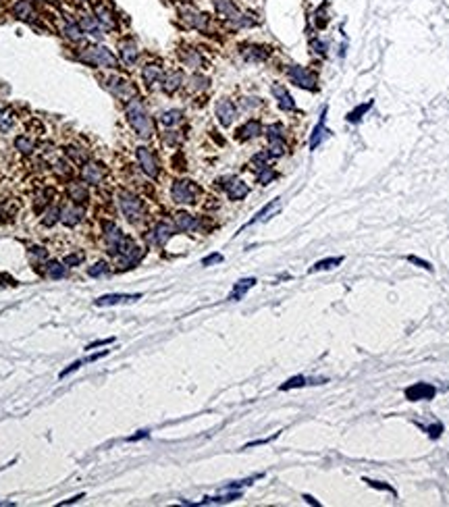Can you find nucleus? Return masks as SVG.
Segmentation results:
<instances>
[{
    "mask_svg": "<svg viewBox=\"0 0 449 507\" xmlns=\"http://www.w3.org/2000/svg\"><path fill=\"white\" fill-rule=\"evenodd\" d=\"M13 13L17 19H23V21H29L33 19V6L29 0H19V2L13 6Z\"/></svg>",
    "mask_w": 449,
    "mask_h": 507,
    "instance_id": "29",
    "label": "nucleus"
},
{
    "mask_svg": "<svg viewBox=\"0 0 449 507\" xmlns=\"http://www.w3.org/2000/svg\"><path fill=\"white\" fill-rule=\"evenodd\" d=\"M268 135V154L270 156H283L285 154V144H283V127L281 125H270L266 129Z\"/></svg>",
    "mask_w": 449,
    "mask_h": 507,
    "instance_id": "8",
    "label": "nucleus"
},
{
    "mask_svg": "<svg viewBox=\"0 0 449 507\" xmlns=\"http://www.w3.org/2000/svg\"><path fill=\"white\" fill-rule=\"evenodd\" d=\"M77 2H88V0H77Z\"/></svg>",
    "mask_w": 449,
    "mask_h": 507,
    "instance_id": "54",
    "label": "nucleus"
},
{
    "mask_svg": "<svg viewBox=\"0 0 449 507\" xmlns=\"http://www.w3.org/2000/svg\"><path fill=\"white\" fill-rule=\"evenodd\" d=\"M146 434H148L146 430H141L139 434H135V437H129V441H137V439H141V437H146Z\"/></svg>",
    "mask_w": 449,
    "mask_h": 507,
    "instance_id": "53",
    "label": "nucleus"
},
{
    "mask_svg": "<svg viewBox=\"0 0 449 507\" xmlns=\"http://www.w3.org/2000/svg\"><path fill=\"white\" fill-rule=\"evenodd\" d=\"M275 177H277V173H275L273 169H268V167H264L262 171H260V175H258V181H260V183H262V185H266L268 181H273V179H275Z\"/></svg>",
    "mask_w": 449,
    "mask_h": 507,
    "instance_id": "44",
    "label": "nucleus"
},
{
    "mask_svg": "<svg viewBox=\"0 0 449 507\" xmlns=\"http://www.w3.org/2000/svg\"><path fill=\"white\" fill-rule=\"evenodd\" d=\"M247 192H250V187H247L243 181H239V179H233V181L227 185V196H229L231 200H241V198L247 196Z\"/></svg>",
    "mask_w": 449,
    "mask_h": 507,
    "instance_id": "28",
    "label": "nucleus"
},
{
    "mask_svg": "<svg viewBox=\"0 0 449 507\" xmlns=\"http://www.w3.org/2000/svg\"><path fill=\"white\" fill-rule=\"evenodd\" d=\"M175 133H177V131H167V135H164V144H169V146L179 144L181 137H179V135H175Z\"/></svg>",
    "mask_w": 449,
    "mask_h": 507,
    "instance_id": "47",
    "label": "nucleus"
},
{
    "mask_svg": "<svg viewBox=\"0 0 449 507\" xmlns=\"http://www.w3.org/2000/svg\"><path fill=\"white\" fill-rule=\"evenodd\" d=\"M366 482H368V485H370V487H374V489H381V491H389V493H391V495H395V491H393L391 487H387V485H381V482H376V480H366Z\"/></svg>",
    "mask_w": 449,
    "mask_h": 507,
    "instance_id": "50",
    "label": "nucleus"
},
{
    "mask_svg": "<svg viewBox=\"0 0 449 507\" xmlns=\"http://www.w3.org/2000/svg\"><path fill=\"white\" fill-rule=\"evenodd\" d=\"M279 206H281V200L277 198V200H273V202H270V204H266L262 210H260L258 214H256V216L250 220V222H247L245 227H252V225H256V222H260V220H266V218H270V214H273V212H277V210H279Z\"/></svg>",
    "mask_w": 449,
    "mask_h": 507,
    "instance_id": "25",
    "label": "nucleus"
},
{
    "mask_svg": "<svg viewBox=\"0 0 449 507\" xmlns=\"http://www.w3.org/2000/svg\"><path fill=\"white\" fill-rule=\"evenodd\" d=\"M104 173H106L104 167H102V164H96V162H86L84 169H81V177H84V181H86V183H92V185L100 183L102 177H104Z\"/></svg>",
    "mask_w": 449,
    "mask_h": 507,
    "instance_id": "13",
    "label": "nucleus"
},
{
    "mask_svg": "<svg viewBox=\"0 0 449 507\" xmlns=\"http://www.w3.org/2000/svg\"><path fill=\"white\" fill-rule=\"evenodd\" d=\"M304 385H306L304 376H293V379H289L285 385H281V391H289V389H293V387H304Z\"/></svg>",
    "mask_w": 449,
    "mask_h": 507,
    "instance_id": "43",
    "label": "nucleus"
},
{
    "mask_svg": "<svg viewBox=\"0 0 449 507\" xmlns=\"http://www.w3.org/2000/svg\"><path fill=\"white\" fill-rule=\"evenodd\" d=\"M181 19L185 21L187 27H194L200 31H204L210 23V17L206 13H200V10H194V8H181Z\"/></svg>",
    "mask_w": 449,
    "mask_h": 507,
    "instance_id": "9",
    "label": "nucleus"
},
{
    "mask_svg": "<svg viewBox=\"0 0 449 507\" xmlns=\"http://www.w3.org/2000/svg\"><path fill=\"white\" fill-rule=\"evenodd\" d=\"M141 77H144V81L148 86H152L162 77V69L158 65H146L144 71H141Z\"/></svg>",
    "mask_w": 449,
    "mask_h": 507,
    "instance_id": "31",
    "label": "nucleus"
},
{
    "mask_svg": "<svg viewBox=\"0 0 449 507\" xmlns=\"http://www.w3.org/2000/svg\"><path fill=\"white\" fill-rule=\"evenodd\" d=\"M254 285H256V279H241L239 283H235V287H233V291H231L229 300H233V302L241 300L245 293H247V289H252Z\"/></svg>",
    "mask_w": 449,
    "mask_h": 507,
    "instance_id": "27",
    "label": "nucleus"
},
{
    "mask_svg": "<svg viewBox=\"0 0 449 507\" xmlns=\"http://www.w3.org/2000/svg\"><path fill=\"white\" fill-rule=\"evenodd\" d=\"M424 430H427V432L431 434V437H433V439H437V437H439V434L443 432V426H441V424H435V426H427V428H424Z\"/></svg>",
    "mask_w": 449,
    "mask_h": 507,
    "instance_id": "49",
    "label": "nucleus"
},
{
    "mask_svg": "<svg viewBox=\"0 0 449 507\" xmlns=\"http://www.w3.org/2000/svg\"><path fill=\"white\" fill-rule=\"evenodd\" d=\"M58 214H61V210H58V208H50L48 212H46V216H44V220H42V222H44L46 227H52L54 222L58 220Z\"/></svg>",
    "mask_w": 449,
    "mask_h": 507,
    "instance_id": "42",
    "label": "nucleus"
},
{
    "mask_svg": "<svg viewBox=\"0 0 449 507\" xmlns=\"http://www.w3.org/2000/svg\"><path fill=\"white\" fill-rule=\"evenodd\" d=\"M370 106H372V102H364V104H360L356 110H351V112L347 114V121H349V123H358V121L362 119V114H364L366 110H368Z\"/></svg>",
    "mask_w": 449,
    "mask_h": 507,
    "instance_id": "39",
    "label": "nucleus"
},
{
    "mask_svg": "<svg viewBox=\"0 0 449 507\" xmlns=\"http://www.w3.org/2000/svg\"><path fill=\"white\" fill-rule=\"evenodd\" d=\"M287 75H289V79L293 81L295 86H300L304 90H316V77H314L312 71H308L306 67L293 65V67L287 69Z\"/></svg>",
    "mask_w": 449,
    "mask_h": 507,
    "instance_id": "6",
    "label": "nucleus"
},
{
    "mask_svg": "<svg viewBox=\"0 0 449 507\" xmlns=\"http://www.w3.org/2000/svg\"><path fill=\"white\" fill-rule=\"evenodd\" d=\"M273 94L277 96V100H279V108L281 110H295V102H293V98H291V94L283 88V86H279V84H275L273 86Z\"/></svg>",
    "mask_w": 449,
    "mask_h": 507,
    "instance_id": "21",
    "label": "nucleus"
},
{
    "mask_svg": "<svg viewBox=\"0 0 449 507\" xmlns=\"http://www.w3.org/2000/svg\"><path fill=\"white\" fill-rule=\"evenodd\" d=\"M13 123H15V119H13V112H10L8 108H0V131H8L10 127H13Z\"/></svg>",
    "mask_w": 449,
    "mask_h": 507,
    "instance_id": "37",
    "label": "nucleus"
},
{
    "mask_svg": "<svg viewBox=\"0 0 449 507\" xmlns=\"http://www.w3.org/2000/svg\"><path fill=\"white\" fill-rule=\"evenodd\" d=\"M67 196L73 200L75 204H84V202H88V190H86V185L84 183H77V181H73V183H69V187H67Z\"/></svg>",
    "mask_w": 449,
    "mask_h": 507,
    "instance_id": "22",
    "label": "nucleus"
},
{
    "mask_svg": "<svg viewBox=\"0 0 449 507\" xmlns=\"http://www.w3.org/2000/svg\"><path fill=\"white\" fill-rule=\"evenodd\" d=\"M65 35L69 40H73V42H81L84 40V29L79 27V23H75V21H67V25H65Z\"/></svg>",
    "mask_w": 449,
    "mask_h": 507,
    "instance_id": "32",
    "label": "nucleus"
},
{
    "mask_svg": "<svg viewBox=\"0 0 449 507\" xmlns=\"http://www.w3.org/2000/svg\"><path fill=\"white\" fill-rule=\"evenodd\" d=\"M181 116H183V112L181 110H177V108H173V110H164L162 114H160V123L162 125H167V127H173V125H177L181 121Z\"/></svg>",
    "mask_w": 449,
    "mask_h": 507,
    "instance_id": "33",
    "label": "nucleus"
},
{
    "mask_svg": "<svg viewBox=\"0 0 449 507\" xmlns=\"http://www.w3.org/2000/svg\"><path fill=\"white\" fill-rule=\"evenodd\" d=\"M106 88H109L116 98H121V100H125V102H131L133 98H137L135 96V88L129 84L127 79H123V77H111V79H106Z\"/></svg>",
    "mask_w": 449,
    "mask_h": 507,
    "instance_id": "5",
    "label": "nucleus"
},
{
    "mask_svg": "<svg viewBox=\"0 0 449 507\" xmlns=\"http://www.w3.org/2000/svg\"><path fill=\"white\" fill-rule=\"evenodd\" d=\"M217 116H219V121H221L223 127H229V125L235 121V116H237L235 104H233L231 100H227V98L219 100V102H217Z\"/></svg>",
    "mask_w": 449,
    "mask_h": 507,
    "instance_id": "12",
    "label": "nucleus"
},
{
    "mask_svg": "<svg viewBox=\"0 0 449 507\" xmlns=\"http://www.w3.org/2000/svg\"><path fill=\"white\" fill-rule=\"evenodd\" d=\"M137 160H139L141 171H144L148 177H152V179H156L158 173H160V167H158L156 156L152 154V150H148V148H144V146L137 148Z\"/></svg>",
    "mask_w": 449,
    "mask_h": 507,
    "instance_id": "7",
    "label": "nucleus"
},
{
    "mask_svg": "<svg viewBox=\"0 0 449 507\" xmlns=\"http://www.w3.org/2000/svg\"><path fill=\"white\" fill-rule=\"evenodd\" d=\"M241 54H243L245 61L258 63V61H264V58L270 54V50L264 48V46H245V48L241 50Z\"/></svg>",
    "mask_w": 449,
    "mask_h": 507,
    "instance_id": "23",
    "label": "nucleus"
},
{
    "mask_svg": "<svg viewBox=\"0 0 449 507\" xmlns=\"http://www.w3.org/2000/svg\"><path fill=\"white\" fill-rule=\"evenodd\" d=\"M325 116H327V108L323 110V114H321V121H318V125L314 127V131H312V137H310V150H316L318 146L323 144V139L331 133L329 129L325 127Z\"/></svg>",
    "mask_w": 449,
    "mask_h": 507,
    "instance_id": "19",
    "label": "nucleus"
},
{
    "mask_svg": "<svg viewBox=\"0 0 449 507\" xmlns=\"http://www.w3.org/2000/svg\"><path fill=\"white\" fill-rule=\"evenodd\" d=\"M192 81H194V86H192L194 90H204V88L208 86V79H206V77H200V75H194Z\"/></svg>",
    "mask_w": 449,
    "mask_h": 507,
    "instance_id": "46",
    "label": "nucleus"
},
{
    "mask_svg": "<svg viewBox=\"0 0 449 507\" xmlns=\"http://www.w3.org/2000/svg\"><path fill=\"white\" fill-rule=\"evenodd\" d=\"M127 121L131 125V129L139 135V137H150L154 133V123H152L150 114L146 112L144 104L139 98H133L127 106Z\"/></svg>",
    "mask_w": 449,
    "mask_h": 507,
    "instance_id": "1",
    "label": "nucleus"
},
{
    "mask_svg": "<svg viewBox=\"0 0 449 507\" xmlns=\"http://www.w3.org/2000/svg\"><path fill=\"white\" fill-rule=\"evenodd\" d=\"M408 260H410L412 264H418V266H422V268H427V270H431V268H433V266H431L429 262H424V260H420V258H416V256H410V258H408Z\"/></svg>",
    "mask_w": 449,
    "mask_h": 507,
    "instance_id": "51",
    "label": "nucleus"
},
{
    "mask_svg": "<svg viewBox=\"0 0 449 507\" xmlns=\"http://www.w3.org/2000/svg\"><path fill=\"white\" fill-rule=\"evenodd\" d=\"M119 206H121V212L125 214V218L129 222H139L141 218H144V202H141L137 196L129 194V192H121Z\"/></svg>",
    "mask_w": 449,
    "mask_h": 507,
    "instance_id": "4",
    "label": "nucleus"
},
{
    "mask_svg": "<svg viewBox=\"0 0 449 507\" xmlns=\"http://www.w3.org/2000/svg\"><path fill=\"white\" fill-rule=\"evenodd\" d=\"M79 61H84L92 67H106V69H116L119 63H116L114 54L109 48H102V46H92L86 52L79 54Z\"/></svg>",
    "mask_w": 449,
    "mask_h": 507,
    "instance_id": "2",
    "label": "nucleus"
},
{
    "mask_svg": "<svg viewBox=\"0 0 449 507\" xmlns=\"http://www.w3.org/2000/svg\"><path fill=\"white\" fill-rule=\"evenodd\" d=\"M15 146H17L19 152H23V154H31L35 144H33V139H29V137H25V135H19V137L15 139Z\"/></svg>",
    "mask_w": 449,
    "mask_h": 507,
    "instance_id": "38",
    "label": "nucleus"
},
{
    "mask_svg": "<svg viewBox=\"0 0 449 507\" xmlns=\"http://www.w3.org/2000/svg\"><path fill=\"white\" fill-rule=\"evenodd\" d=\"M109 273V266H106V262H96V264H92L90 268H88V275L90 277H102V275H106Z\"/></svg>",
    "mask_w": 449,
    "mask_h": 507,
    "instance_id": "40",
    "label": "nucleus"
},
{
    "mask_svg": "<svg viewBox=\"0 0 449 507\" xmlns=\"http://www.w3.org/2000/svg\"><path fill=\"white\" fill-rule=\"evenodd\" d=\"M217 262H223V256L221 254H212V256H206L202 260V266H210V264H217Z\"/></svg>",
    "mask_w": 449,
    "mask_h": 507,
    "instance_id": "48",
    "label": "nucleus"
},
{
    "mask_svg": "<svg viewBox=\"0 0 449 507\" xmlns=\"http://www.w3.org/2000/svg\"><path fill=\"white\" fill-rule=\"evenodd\" d=\"M262 133V125H260V121H247L239 131H237V137L239 139H252V137H256V135H260Z\"/></svg>",
    "mask_w": 449,
    "mask_h": 507,
    "instance_id": "26",
    "label": "nucleus"
},
{
    "mask_svg": "<svg viewBox=\"0 0 449 507\" xmlns=\"http://www.w3.org/2000/svg\"><path fill=\"white\" fill-rule=\"evenodd\" d=\"M435 395H437V389L429 383H416L406 389V397L410 402H422V399L427 402V399H433Z\"/></svg>",
    "mask_w": 449,
    "mask_h": 507,
    "instance_id": "10",
    "label": "nucleus"
},
{
    "mask_svg": "<svg viewBox=\"0 0 449 507\" xmlns=\"http://www.w3.org/2000/svg\"><path fill=\"white\" fill-rule=\"evenodd\" d=\"M175 225H177V229L179 231H196L198 227H200V220L196 218V216H192V214H187V212H177L175 214Z\"/></svg>",
    "mask_w": 449,
    "mask_h": 507,
    "instance_id": "20",
    "label": "nucleus"
},
{
    "mask_svg": "<svg viewBox=\"0 0 449 507\" xmlns=\"http://www.w3.org/2000/svg\"><path fill=\"white\" fill-rule=\"evenodd\" d=\"M79 27L84 29V33H90V35H94V38H102V25H100V21L96 19V17H92V15H84L79 19Z\"/></svg>",
    "mask_w": 449,
    "mask_h": 507,
    "instance_id": "18",
    "label": "nucleus"
},
{
    "mask_svg": "<svg viewBox=\"0 0 449 507\" xmlns=\"http://www.w3.org/2000/svg\"><path fill=\"white\" fill-rule=\"evenodd\" d=\"M171 196L177 204H196L200 196V187L190 179H177L171 187Z\"/></svg>",
    "mask_w": 449,
    "mask_h": 507,
    "instance_id": "3",
    "label": "nucleus"
},
{
    "mask_svg": "<svg viewBox=\"0 0 449 507\" xmlns=\"http://www.w3.org/2000/svg\"><path fill=\"white\" fill-rule=\"evenodd\" d=\"M341 262H343V258H327V260L316 262V264L310 268V273H316V270H329V268H335V266H339Z\"/></svg>",
    "mask_w": 449,
    "mask_h": 507,
    "instance_id": "34",
    "label": "nucleus"
},
{
    "mask_svg": "<svg viewBox=\"0 0 449 507\" xmlns=\"http://www.w3.org/2000/svg\"><path fill=\"white\" fill-rule=\"evenodd\" d=\"M96 19L100 21V25L104 27V29H116V21H114V17H112V13L109 8H104V6H98L96 8Z\"/></svg>",
    "mask_w": 449,
    "mask_h": 507,
    "instance_id": "30",
    "label": "nucleus"
},
{
    "mask_svg": "<svg viewBox=\"0 0 449 507\" xmlns=\"http://www.w3.org/2000/svg\"><path fill=\"white\" fill-rule=\"evenodd\" d=\"M81 218H84V208H79L77 204L63 208L61 214H58V220H61L63 225H67V227H75L77 222H81Z\"/></svg>",
    "mask_w": 449,
    "mask_h": 507,
    "instance_id": "14",
    "label": "nucleus"
},
{
    "mask_svg": "<svg viewBox=\"0 0 449 507\" xmlns=\"http://www.w3.org/2000/svg\"><path fill=\"white\" fill-rule=\"evenodd\" d=\"M123 239H125V235L119 227L112 225V222H104V241H106V247H109L111 254H116Z\"/></svg>",
    "mask_w": 449,
    "mask_h": 507,
    "instance_id": "11",
    "label": "nucleus"
},
{
    "mask_svg": "<svg viewBox=\"0 0 449 507\" xmlns=\"http://www.w3.org/2000/svg\"><path fill=\"white\" fill-rule=\"evenodd\" d=\"M114 339H104V341H96V343H90L88 345V349H96V347H100V345H109V343H112Z\"/></svg>",
    "mask_w": 449,
    "mask_h": 507,
    "instance_id": "52",
    "label": "nucleus"
},
{
    "mask_svg": "<svg viewBox=\"0 0 449 507\" xmlns=\"http://www.w3.org/2000/svg\"><path fill=\"white\" fill-rule=\"evenodd\" d=\"M137 56H139V50L133 40H123L121 42V58L127 67H133L137 63Z\"/></svg>",
    "mask_w": 449,
    "mask_h": 507,
    "instance_id": "17",
    "label": "nucleus"
},
{
    "mask_svg": "<svg viewBox=\"0 0 449 507\" xmlns=\"http://www.w3.org/2000/svg\"><path fill=\"white\" fill-rule=\"evenodd\" d=\"M185 63L190 65V67H200V65H202V56H200L196 50H190V54L185 56Z\"/></svg>",
    "mask_w": 449,
    "mask_h": 507,
    "instance_id": "45",
    "label": "nucleus"
},
{
    "mask_svg": "<svg viewBox=\"0 0 449 507\" xmlns=\"http://www.w3.org/2000/svg\"><path fill=\"white\" fill-rule=\"evenodd\" d=\"M50 2H52V0H50Z\"/></svg>",
    "mask_w": 449,
    "mask_h": 507,
    "instance_id": "55",
    "label": "nucleus"
},
{
    "mask_svg": "<svg viewBox=\"0 0 449 507\" xmlns=\"http://www.w3.org/2000/svg\"><path fill=\"white\" fill-rule=\"evenodd\" d=\"M141 296L139 293H133V296H125V293H109V296H102L96 300V305L104 308V305H116V304H129V302H135Z\"/></svg>",
    "mask_w": 449,
    "mask_h": 507,
    "instance_id": "15",
    "label": "nucleus"
},
{
    "mask_svg": "<svg viewBox=\"0 0 449 507\" xmlns=\"http://www.w3.org/2000/svg\"><path fill=\"white\" fill-rule=\"evenodd\" d=\"M67 156L69 158H73V162L75 164H86L88 162V154L81 148H75V146H69L67 148Z\"/></svg>",
    "mask_w": 449,
    "mask_h": 507,
    "instance_id": "35",
    "label": "nucleus"
},
{
    "mask_svg": "<svg viewBox=\"0 0 449 507\" xmlns=\"http://www.w3.org/2000/svg\"><path fill=\"white\" fill-rule=\"evenodd\" d=\"M81 262H84V254H81V252L69 254V256L63 258V264H65V266H79Z\"/></svg>",
    "mask_w": 449,
    "mask_h": 507,
    "instance_id": "41",
    "label": "nucleus"
},
{
    "mask_svg": "<svg viewBox=\"0 0 449 507\" xmlns=\"http://www.w3.org/2000/svg\"><path fill=\"white\" fill-rule=\"evenodd\" d=\"M46 275H48L50 279H63L67 275V270L61 262H48V266H46Z\"/></svg>",
    "mask_w": 449,
    "mask_h": 507,
    "instance_id": "36",
    "label": "nucleus"
},
{
    "mask_svg": "<svg viewBox=\"0 0 449 507\" xmlns=\"http://www.w3.org/2000/svg\"><path fill=\"white\" fill-rule=\"evenodd\" d=\"M173 235H175V227L171 225V222L162 220V222H158V225L154 227V231H152V239H154L156 245H164L173 237Z\"/></svg>",
    "mask_w": 449,
    "mask_h": 507,
    "instance_id": "16",
    "label": "nucleus"
},
{
    "mask_svg": "<svg viewBox=\"0 0 449 507\" xmlns=\"http://www.w3.org/2000/svg\"><path fill=\"white\" fill-rule=\"evenodd\" d=\"M181 84H183V73H181V71H173V73H169L167 77H164L162 90L167 92V94H175L177 90L181 88Z\"/></svg>",
    "mask_w": 449,
    "mask_h": 507,
    "instance_id": "24",
    "label": "nucleus"
}]
</instances>
